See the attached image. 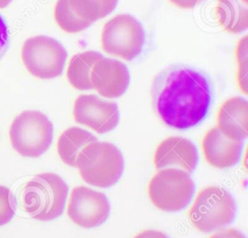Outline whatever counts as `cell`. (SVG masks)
<instances>
[{
    "label": "cell",
    "mask_w": 248,
    "mask_h": 238,
    "mask_svg": "<svg viewBox=\"0 0 248 238\" xmlns=\"http://www.w3.org/2000/svg\"><path fill=\"white\" fill-rule=\"evenodd\" d=\"M150 98L154 112L166 126L187 130L205 118L211 104L212 88L203 72L174 64L154 76Z\"/></svg>",
    "instance_id": "1"
},
{
    "label": "cell",
    "mask_w": 248,
    "mask_h": 238,
    "mask_svg": "<svg viewBox=\"0 0 248 238\" xmlns=\"http://www.w3.org/2000/svg\"><path fill=\"white\" fill-rule=\"evenodd\" d=\"M68 186L59 175L51 172L34 176L23 188L22 205L31 218L47 222L62 215Z\"/></svg>",
    "instance_id": "2"
},
{
    "label": "cell",
    "mask_w": 248,
    "mask_h": 238,
    "mask_svg": "<svg viewBox=\"0 0 248 238\" xmlns=\"http://www.w3.org/2000/svg\"><path fill=\"white\" fill-rule=\"evenodd\" d=\"M83 181L98 188H108L118 182L124 170V159L112 143L95 141L84 147L77 160Z\"/></svg>",
    "instance_id": "3"
},
{
    "label": "cell",
    "mask_w": 248,
    "mask_h": 238,
    "mask_svg": "<svg viewBox=\"0 0 248 238\" xmlns=\"http://www.w3.org/2000/svg\"><path fill=\"white\" fill-rule=\"evenodd\" d=\"M235 210V201L230 192L209 186L199 192L190 208L189 220L195 228L208 233L229 225Z\"/></svg>",
    "instance_id": "4"
},
{
    "label": "cell",
    "mask_w": 248,
    "mask_h": 238,
    "mask_svg": "<svg viewBox=\"0 0 248 238\" xmlns=\"http://www.w3.org/2000/svg\"><path fill=\"white\" fill-rule=\"evenodd\" d=\"M9 135L13 148L19 155L37 158L49 148L53 138V125L43 112L25 110L12 122Z\"/></svg>",
    "instance_id": "5"
},
{
    "label": "cell",
    "mask_w": 248,
    "mask_h": 238,
    "mask_svg": "<svg viewBox=\"0 0 248 238\" xmlns=\"http://www.w3.org/2000/svg\"><path fill=\"white\" fill-rule=\"evenodd\" d=\"M145 44V32L138 18L129 14H120L103 27L101 45L103 50L126 61L137 58Z\"/></svg>",
    "instance_id": "6"
},
{
    "label": "cell",
    "mask_w": 248,
    "mask_h": 238,
    "mask_svg": "<svg viewBox=\"0 0 248 238\" xmlns=\"http://www.w3.org/2000/svg\"><path fill=\"white\" fill-rule=\"evenodd\" d=\"M195 193V184L190 174L178 168H162L153 175L148 185L152 204L165 212L184 209Z\"/></svg>",
    "instance_id": "7"
},
{
    "label": "cell",
    "mask_w": 248,
    "mask_h": 238,
    "mask_svg": "<svg viewBox=\"0 0 248 238\" xmlns=\"http://www.w3.org/2000/svg\"><path fill=\"white\" fill-rule=\"evenodd\" d=\"M67 51L57 40L39 35L27 39L21 48V59L26 70L41 79L59 76L67 59Z\"/></svg>",
    "instance_id": "8"
},
{
    "label": "cell",
    "mask_w": 248,
    "mask_h": 238,
    "mask_svg": "<svg viewBox=\"0 0 248 238\" xmlns=\"http://www.w3.org/2000/svg\"><path fill=\"white\" fill-rule=\"evenodd\" d=\"M109 211L108 199L103 193L83 186L74 188L71 192L67 214L78 226H99L107 221Z\"/></svg>",
    "instance_id": "9"
},
{
    "label": "cell",
    "mask_w": 248,
    "mask_h": 238,
    "mask_svg": "<svg viewBox=\"0 0 248 238\" xmlns=\"http://www.w3.org/2000/svg\"><path fill=\"white\" fill-rule=\"evenodd\" d=\"M76 122L86 126L98 134H106L116 128L119 122V109L114 102L96 95H79L73 106Z\"/></svg>",
    "instance_id": "10"
},
{
    "label": "cell",
    "mask_w": 248,
    "mask_h": 238,
    "mask_svg": "<svg viewBox=\"0 0 248 238\" xmlns=\"http://www.w3.org/2000/svg\"><path fill=\"white\" fill-rule=\"evenodd\" d=\"M90 81L92 89L101 96L115 99L122 96L130 83V73L127 66L119 60L102 57L93 66Z\"/></svg>",
    "instance_id": "11"
},
{
    "label": "cell",
    "mask_w": 248,
    "mask_h": 238,
    "mask_svg": "<svg viewBox=\"0 0 248 238\" xmlns=\"http://www.w3.org/2000/svg\"><path fill=\"white\" fill-rule=\"evenodd\" d=\"M199 162L196 145L181 136H170L161 141L154 154V165L157 169L178 168L192 173Z\"/></svg>",
    "instance_id": "12"
},
{
    "label": "cell",
    "mask_w": 248,
    "mask_h": 238,
    "mask_svg": "<svg viewBox=\"0 0 248 238\" xmlns=\"http://www.w3.org/2000/svg\"><path fill=\"white\" fill-rule=\"evenodd\" d=\"M206 162L216 168H228L235 165L242 154L243 142L224 135L214 127L206 132L202 142Z\"/></svg>",
    "instance_id": "13"
},
{
    "label": "cell",
    "mask_w": 248,
    "mask_h": 238,
    "mask_svg": "<svg viewBox=\"0 0 248 238\" xmlns=\"http://www.w3.org/2000/svg\"><path fill=\"white\" fill-rule=\"evenodd\" d=\"M217 128L227 137L243 141L248 136V102L241 97L226 100L217 113Z\"/></svg>",
    "instance_id": "14"
},
{
    "label": "cell",
    "mask_w": 248,
    "mask_h": 238,
    "mask_svg": "<svg viewBox=\"0 0 248 238\" xmlns=\"http://www.w3.org/2000/svg\"><path fill=\"white\" fill-rule=\"evenodd\" d=\"M97 141V137L86 130L71 127L65 130L57 141V152L63 163L77 167V160L81 150Z\"/></svg>",
    "instance_id": "15"
},
{
    "label": "cell",
    "mask_w": 248,
    "mask_h": 238,
    "mask_svg": "<svg viewBox=\"0 0 248 238\" xmlns=\"http://www.w3.org/2000/svg\"><path fill=\"white\" fill-rule=\"evenodd\" d=\"M218 24L230 34H239L248 28V9L239 0H217Z\"/></svg>",
    "instance_id": "16"
},
{
    "label": "cell",
    "mask_w": 248,
    "mask_h": 238,
    "mask_svg": "<svg viewBox=\"0 0 248 238\" xmlns=\"http://www.w3.org/2000/svg\"><path fill=\"white\" fill-rule=\"evenodd\" d=\"M103 57L100 52L87 50L74 55L67 68V79L69 83L76 89L91 90L90 74L94 64Z\"/></svg>",
    "instance_id": "17"
},
{
    "label": "cell",
    "mask_w": 248,
    "mask_h": 238,
    "mask_svg": "<svg viewBox=\"0 0 248 238\" xmlns=\"http://www.w3.org/2000/svg\"><path fill=\"white\" fill-rule=\"evenodd\" d=\"M69 3L78 17L93 23L109 15L116 8L118 0H69Z\"/></svg>",
    "instance_id": "18"
},
{
    "label": "cell",
    "mask_w": 248,
    "mask_h": 238,
    "mask_svg": "<svg viewBox=\"0 0 248 238\" xmlns=\"http://www.w3.org/2000/svg\"><path fill=\"white\" fill-rule=\"evenodd\" d=\"M57 25L67 33H78L87 29L92 23L78 17L70 6L69 0H57L54 8Z\"/></svg>",
    "instance_id": "19"
},
{
    "label": "cell",
    "mask_w": 248,
    "mask_h": 238,
    "mask_svg": "<svg viewBox=\"0 0 248 238\" xmlns=\"http://www.w3.org/2000/svg\"><path fill=\"white\" fill-rule=\"evenodd\" d=\"M236 68V82L239 90L243 94L248 93V38H241L235 46Z\"/></svg>",
    "instance_id": "20"
},
{
    "label": "cell",
    "mask_w": 248,
    "mask_h": 238,
    "mask_svg": "<svg viewBox=\"0 0 248 238\" xmlns=\"http://www.w3.org/2000/svg\"><path fill=\"white\" fill-rule=\"evenodd\" d=\"M16 209V198L9 188L0 185V225L8 223Z\"/></svg>",
    "instance_id": "21"
},
{
    "label": "cell",
    "mask_w": 248,
    "mask_h": 238,
    "mask_svg": "<svg viewBox=\"0 0 248 238\" xmlns=\"http://www.w3.org/2000/svg\"><path fill=\"white\" fill-rule=\"evenodd\" d=\"M9 43L8 27L4 18L0 15V56L3 54Z\"/></svg>",
    "instance_id": "22"
},
{
    "label": "cell",
    "mask_w": 248,
    "mask_h": 238,
    "mask_svg": "<svg viewBox=\"0 0 248 238\" xmlns=\"http://www.w3.org/2000/svg\"><path fill=\"white\" fill-rule=\"evenodd\" d=\"M209 238H246V236L235 228H228L214 233Z\"/></svg>",
    "instance_id": "23"
},
{
    "label": "cell",
    "mask_w": 248,
    "mask_h": 238,
    "mask_svg": "<svg viewBox=\"0 0 248 238\" xmlns=\"http://www.w3.org/2000/svg\"><path fill=\"white\" fill-rule=\"evenodd\" d=\"M173 6L180 9H192L199 5L202 0H169Z\"/></svg>",
    "instance_id": "24"
},
{
    "label": "cell",
    "mask_w": 248,
    "mask_h": 238,
    "mask_svg": "<svg viewBox=\"0 0 248 238\" xmlns=\"http://www.w3.org/2000/svg\"><path fill=\"white\" fill-rule=\"evenodd\" d=\"M134 238H169V236L162 231L149 229L139 233Z\"/></svg>",
    "instance_id": "25"
},
{
    "label": "cell",
    "mask_w": 248,
    "mask_h": 238,
    "mask_svg": "<svg viewBox=\"0 0 248 238\" xmlns=\"http://www.w3.org/2000/svg\"><path fill=\"white\" fill-rule=\"evenodd\" d=\"M13 0H0V8L7 7Z\"/></svg>",
    "instance_id": "26"
},
{
    "label": "cell",
    "mask_w": 248,
    "mask_h": 238,
    "mask_svg": "<svg viewBox=\"0 0 248 238\" xmlns=\"http://www.w3.org/2000/svg\"><path fill=\"white\" fill-rule=\"evenodd\" d=\"M241 3H243L244 5H246L247 6V4H248V0H239Z\"/></svg>",
    "instance_id": "27"
}]
</instances>
